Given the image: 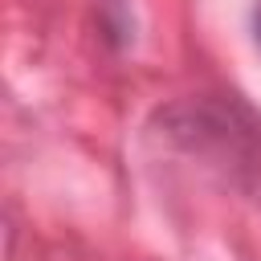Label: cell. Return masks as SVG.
I'll return each instance as SVG.
<instances>
[{
    "mask_svg": "<svg viewBox=\"0 0 261 261\" xmlns=\"http://www.w3.org/2000/svg\"><path fill=\"white\" fill-rule=\"evenodd\" d=\"M253 33H257V45H261V0H257V8H253Z\"/></svg>",
    "mask_w": 261,
    "mask_h": 261,
    "instance_id": "cell-1",
    "label": "cell"
}]
</instances>
